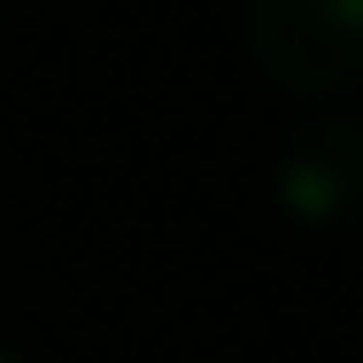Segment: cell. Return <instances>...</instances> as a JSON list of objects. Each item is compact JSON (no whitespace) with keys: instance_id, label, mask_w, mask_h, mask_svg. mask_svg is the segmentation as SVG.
<instances>
[{"instance_id":"obj_1","label":"cell","mask_w":363,"mask_h":363,"mask_svg":"<svg viewBox=\"0 0 363 363\" xmlns=\"http://www.w3.org/2000/svg\"><path fill=\"white\" fill-rule=\"evenodd\" d=\"M356 0H247V39L263 70L294 93H340L356 85Z\"/></svg>"},{"instance_id":"obj_2","label":"cell","mask_w":363,"mask_h":363,"mask_svg":"<svg viewBox=\"0 0 363 363\" xmlns=\"http://www.w3.org/2000/svg\"><path fill=\"white\" fill-rule=\"evenodd\" d=\"M0 363H16V356H0Z\"/></svg>"}]
</instances>
